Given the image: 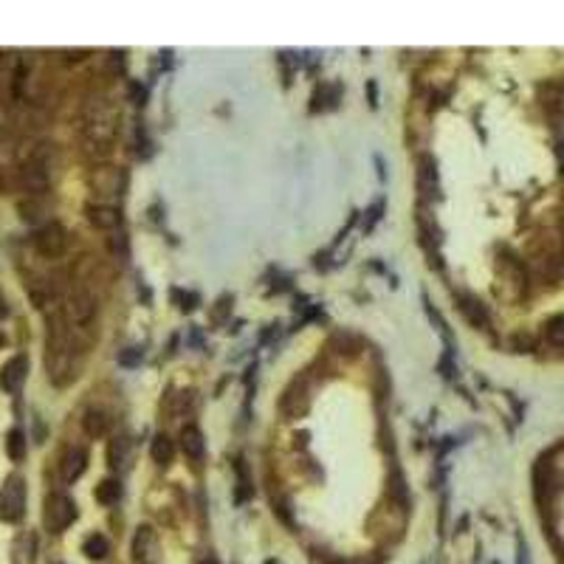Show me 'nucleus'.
Returning <instances> with one entry per match:
<instances>
[{
    "instance_id": "nucleus-11",
    "label": "nucleus",
    "mask_w": 564,
    "mask_h": 564,
    "mask_svg": "<svg viewBox=\"0 0 564 564\" xmlns=\"http://www.w3.org/2000/svg\"><path fill=\"white\" fill-rule=\"evenodd\" d=\"M181 449H183V454L189 457V460H201L203 457V435L195 429V426H186L183 432H181Z\"/></svg>"
},
{
    "instance_id": "nucleus-20",
    "label": "nucleus",
    "mask_w": 564,
    "mask_h": 564,
    "mask_svg": "<svg viewBox=\"0 0 564 564\" xmlns=\"http://www.w3.org/2000/svg\"><path fill=\"white\" fill-rule=\"evenodd\" d=\"M124 449H127L124 437H113V443H110V449H107V460H110V466H113V469H116V466H122V460H124Z\"/></svg>"
},
{
    "instance_id": "nucleus-18",
    "label": "nucleus",
    "mask_w": 564,
    "mask_h": 564,
    "mask_svg": "<svg viewBox=\"0 0 564 564\" xmlns=\"http://www.w3.org/2000/svg\"><path fill=\"white\" fill-rule=\"evenodd\" d=\"M169 457H172V440L166 435H156V440H153V460L156 463H169Z\"/></svg>"
},
{
    "instance_id": "nucleus-17",
    "label": "nucleus",
    "mask_w": 564,
    "mask_h": 564,
    "mask_svg": "<svg viewBox=\"0 0 564 564\" xmlns=\"http://www.w3.org/2000/svg\"><path fill=\"white\" fill-rule=\"evenodd\" d=\"M420 192H423V198H432V192H435V166H432V159H423L420 161Z\"/></svg>"
},
{
    "instance_id": "nucleus-23",
    "label": "nucleus",
    "mask_w": 564,
    "mask_h": 564,
    "mask_svg": "<svg viewBox=\"0 0 564 564\" xmlns=\"http://www.w3.org/2000/svg\"><path fill=\"white\" fill-rule=\"evenodd\" d=\"M559 153H562V164H564V144H559Z\"/></svg>"
},
{
    "instance_id": "nucleus-5",
    "label": "nucleus",
    "mask_w": 564,
    "mask_h": 564,
    "mask_svg": "<svg viewBox=\"0 0 564 564\" xmlns=\"http://www.w3.org/2000/svg\"><path fill=\"white\" fill-rule=\"evenodd\" d=\"M34 248H37V254L40 257H46V260H57L63 251H65V245H68V232L60 226V223H43L37 232H34Z\"/></svg>"
},
{
    "instance_id": "nucleus-7",
    "label": "nucleus",
    "mask_w": 564,
    "mask_h": 564,
    "mask_svg": "<svg viewBox=\"0 0 564 564\" xmlns=\"http://www.w3.org/2000/svg\"><path fill=\"white\" fill-rule=\"evenodd\" d=\"M26 373H28V358H26V356L9 358V361L3 364V370H0V387H3L6 393L20 390V384L26 381Z\"/></svg>"
},
{
    "instance_id": "nucleus-8",
    "label": "nucleus",
    "mask_w": 564,
    "mask_h": 564,
    "mask_svg": "<svg viewBox=\"0 0 564 564\" xmlns=\"http://www.w3.org/2000/svg\"><path fill=\"white\" fill-rule=\"evenodd\" d=\"M90 186L99 195H119V169L113 166H99L90 175Z\"/></svg>"
},
{
    "instance_id": "nucleus-9",
    "label": "nucleus",
    "mask_w": 564,
    "mask_h": 564,
    "mask_svg": "<svg viewBox=\"0 0 564 564\" xmlns=\"http://www.w3.org/2000/svg\"><path fill=\"white\" fill-rule=\"evenodd\" d=\"M85 463H87L85 449H68L65 457H63V480H65V483L80 480L82 472H85Z\"/></svg>"
},
{
    "instance_id": "nucleus-6",
    "label": "nucleus",
    "mask_w": 564,
    "mask_h": 564,
    "mask_svg": "<svg viewBox=\"0 0 564 564\" xmlns=\"http://www.w3.org/2000/svg\"><path fill=\"white\" fill-rule=\"evenodd\" d=\"M23 511H26V483L14 474L0 488V519L17 522L23 516Z\"/></svg>"
},
{
    "instance_id": "nucleus-24",
    "label": "nucleus",
    "mask_w": 564,
    "mask_h": 564,
    "mask_svg": "<svg viewBox=\"0 0 564 564\" xmlns=\"http://www.w3.org/2000/svg\"><path fill=\"white\" fill-rule=\"evenodd\" d=\"M3 344H6V336H3V333H0V347H3Z\"/></svg>"
},
{
    "instance_id": "nucleus-21",
    "label": "nucleus",
    "mask_w": 564,
    "mask_h": 564,
    "mask_svg": "<svg viewBox=\"0 0 564 564\" xmlns=\"http://www.w3.org/2000/svg\"><path fill=\"white\" fill-rule=\"evenodd\" d=\"M43 212H46V209H43L34 198H31V201H26V203H20V215H23L26 220H40V218H43Z\"/></svg>"
},
{
    "instance_id": "nucleus-12",
    "label": "nucleus",
    "mask_w": 564,
    "mask_h": 564,
    "mask_svg": "<svg viewBox=\"0 0 564 564\" xmlns=\"http://www.w3.org/2000/svg\"><path fill=\"white\" fill-rule=\"evenodd\" d=\"M460 311L466 314V319L474 327H488V314L474 297H460Z\"/></svg>"
},
{
    "instance_id": "nucleus-22",
    "label": "nucleus",
    "mask_w": 564,
    "mask_h": 564,
    "mask_svg": "<svg viewBox=\"0 0 564 564\" xmlns=\"http://www.w3.org/2000/svg\"><path fill=\"white\" fill-rule=\"evenodd\" d=\"M548 339H550L553 344H564V316L548 322Z\"/></svg>"
},
{
    "instance_id": "nucleus-19",
    "label": "nucleus",
    "mask_w": 564,
    "mask_h": 564,
    "mask_svg": "<svg viewBox=\"0 0 564 564\" xmlns=\"http://www.w3.org/2000/svg\"><path fill=\"white\" fill-rule=\"evenodd\" d=\"M119 494H122V488H119L116 480H105L102 485H96V499H99V502H105V505L116 502V499H119Z\"/></svg>"
},
{
    "instance_id": "nucleus-16",
    "label": "nucleus",
    "mask_w": 564,
    "mask_h": 564,
    "mask_svg": "<svg viewBox=\"0 0 564 564\" xmlns=\"http://www.w3.org/2000/svg\"><path fill=\"white\" fill-rule=\"evenodd\" d=\"M133 550H136V559L139 562H144L150 553L147 550H153V533H150V528H139V533H136V542H133Z\"/></svg>"
},
{
    "instance_id": "nucleus-10",
    "label": "nucleus",
    "mask_w": 564,
    "mask_h": 564,
    "mask_svg": "<svg viewBox=\"0 0 564 564\" xmlns=\"http://www.w3.org/2000/svg\"><path fill=\"white\" fill-rule=\"evenodd\" d=\"M87 220H90V226H96L102 232H110V229L119 226L122 218L113 206H87Z\"/></svg>"
},
{
    "instance_id": "nucleus-25",
    "label": "nucleus",
    "mask_w": 564,
    "mask_h": 564,
    "mask_svg": "<svg viewBox=\"0 0 564 564\" xmlns=\"http://www.w3.org/2000/svg\"><path fill=\"white\" fill-rule=\"evenodd\" d=\"M201 564H218L215 559H206V562H201Z\"/></svg>"
},
{
    "instance_id": "nucleus-3",
    "label": "nucleus",
    "mask_w": 564,
    "mask_h": 564,
    "mask_svg": "<svg viewBox=\"0 0 564 564\" xmlns=\"http://www.w3.org/2000/svg\"><path fill=\"white\" fill-rule=\"evenodd\" d=\"M63 314H65V319H68V324L74 330L77 327H87V324L93 322V316H96V297H93V291L87 285H82V282L74 285V291L65 299Z\"/></svg>"
},
{
    "instance_id": "nucleus-1",
    "label": "nucleus",
    "mask_w": 564,
    "mask_h": 564,
    "mask_svg": "<svg viewBox=\"0 0 564 564\" xmlns=\"http://www.w3.org/2000/svg\"><path fill=\"white\" fill-rule=\"evenodd\" d=\"M116 124H119V113L116 107L105 99V96H96L87 102L85 107V144L87 150H99L102 156L110 150V142L116 136Z\"/></svg>"
},
{
    "instance_id": "nucleus-13",
    "label": "nucleus",
    "mask_w": 564,
    "mask_h": 564,
    "mask_svg": "<svg viewBox=\"0 0 564 564\" xmlns=\"http://www.w3.org/2000/svg\"><path fill=\"white\" fill-rule=\"evenodd\" d=\"M82 426H85V432L90 437H102L107 432V417H105L102 409H87L85 417H82Z\"/></svg>"
},
{
    "instance_id": "nucleus-4",
    "label": "nucleus",
    "mask_w": 564,
    "mask_h": 564,
    "mask_svg": "<svg viewBox=\"0 0 564 564\" xmlns=\"http://www.w3.org/2000/svg\"><path fill=\"white\" fill-rule=\"evenodd\" d=\"M43 519H46V528H48L51 533L65 531V528L77 519V505H74V499H68L65 494H51L48 502H46Z\"/></svg>"
},
{
    "instance_id": "nucleus-2",
    "label": "nucleus",
    "mask_w": 564,
    "mask_h": 564,
    "mask_svg": "<svg viewBox=\"0 0 564 564\" xmlns=\"http://www.w3.org/2000/svg\"><path fill=\"white\" fill-rule=\"evenodd\" d=\"M51 144H40L20 169V183L31 198H40L51 183Z\"/></svg>"
},
{
    "instance_id": "nucleus-15",
    "label": "nucleus",
    "mask_w": 564,
    "mask_h": 564,
    "mask_svg": "<svg viewBox=\"0 0 564 564\" xmlns=\"http://www.w3.org/2000/svg\"><path fill=\"white\" fill-rule=\"evenodd\" d=\"M6 452H9L11 460H23V457H26V435H23V429H11V432H9Z\"/></svg>"
},
{
    "instance_id": "nucleus-14",
    "label": "nucleus",
    "mask_w": 564,
    "mask_h": 564,
    "mask_svg": "<svg viewBox=\"0 0 564 564\" xmlns=\"http://www.w3.org/2000/svg\"><path fill=\"white\" fill-rule=\"evenodd\" d=\"M82 553H85L90 562H102V559L107 556V539H105L102 533H90V536L85 539V545H82Z\"/></svg>"
}]
</instances>
